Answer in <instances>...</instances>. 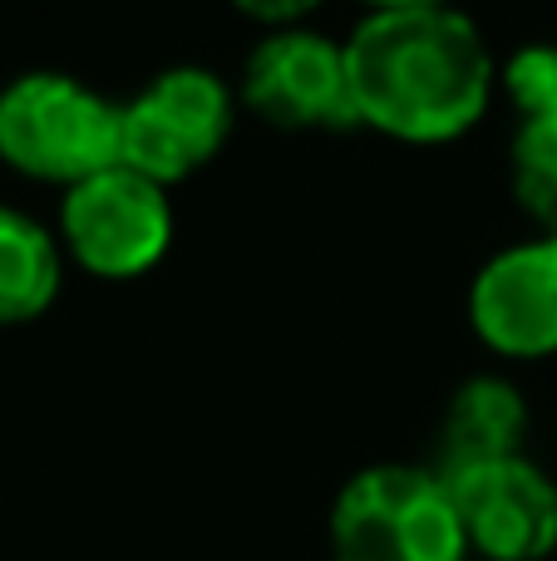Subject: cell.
Listing matches in <instances>:
<instances>
[{"instance_id": "8fae6325", "label": "cell", "mask_w": 557, "mask_h": 561, "mask_svg": "<svg viewBox=\"0 0 557 561\" xmlns=\"http://www.w3.org/2000/svg\"><path fill=\"white\" fill-rule=\"evenodd\" d=\"M513 197L538 222V232L557 237V114L548 118H519L513 134Z\"/></svg>"}, {"instance_id": "8992f818", "label": "cell", "mask_w": 557, "mask_h": 561, "mask_svg": "<svg viewBox=\"0 0 557 561\" xmlns=\"http://www.w3.org/2000/svg\"><path fill=\"white\" fill-rule=\"evenodd\" d=\"M242 108H252L272 128H336L361 124L351 94V69H345V39H326L316 30H266L252 45L237 84Z\"/></svg>"}, {"instance_id": "ba28073f", "label": "cell", "mask_w": 557, "mask_h": 561, "mask_svg": "<svg viewBox=\"0 0 557 561\" xmlns=\"http://www.w3.org/2000/svg\"><path fill=\"white\" fill-rule=\"evenodd\" d=\"M469 325L503 359L557 355V237L538 232L479 266L469 286Z\"/></svg>"}, {"instance_id": "4fadbf2b", "label": "cell", "mask_w": 557, "mask_h": 561, "mask_svg": "<svg viewBox=\"0 0 557 561\" xmlns=\"http://www.w3.org/2000/svg\"><path fill=\"white\" fill-rule=\"evenodd\" d=\"M232 5L242 10L247 20L266 25V30H296L321 0H232Z\"/></svg>"}, {"instance_id": "30bf717a", "label": "cell", "mask_w": 557, "mask_h": 561, "mask_svg": "<svg viewBox=\"0 0 557 561\" xmlns=\"http://www.w3.org/2000/svg\"><path fill=\"white\" fill-rule=\"evenodd\" d=\"M65 247L30 213L0 207V325H30L59 296Z\"/></svg>"}, {"instance_id": "7c38bea8", "label": "cell", "mask_w": 557, "mask_h": 561, "mask_svg": "<svg viewBox=\"0 0 557 561\" xmlns=\"http://www.w3.org/2000/svg\"><path fill=\"white\" fill-rule=\"evenodd\" d=\"M499 89L513 99L519 118L557 114V45H523L509 65H499Z\"/></svg>"}, {"instance_id": "52a82bcc", "label": "cell", "mask_w": 557, "mask_h": 561, "mask_svg": "<svg viewBox=\"0 0 557 561\" xmlns=\"http://www.w3.org/2000/svg\"><path fill=\"white\" fill-rule=\"evenodd\" d=\"M440 478L454 493L474 557L548 561L557 552V483L528 454Z\"/></svg>"}, {"instance_id": "6da1fadb", "label": "cell", "mask_w": 557, "mask_h": 561, "mask_svg": "<svg viewBox=\"0 0 557 561\" xmlns=\"http://www.w3.org/2000/svg\"><path fill=\"white\" fill-rule=\"evenodd\" d=\"M355 118L400 144H454L484 118L499 59L459 5L371 10L345 35Z\"/></svg>"}, {"instance_id": "3957f363", "label": "cell", "mask_w": 557, "mask_h": 561, "mask_svg": "<svg viewBox=\"0 0 557 561\" xmlns=\"http://www.w3.org/2000/svg\"><path fill=\"white\" fill-rule=\"evenodd\" d=\"M118 124L124 104L94 84L59 69H30L0 89V163L69 193L84 178L118 168Z\"/></svg>"}, {"instance_id": "277c9868", "label": "cell", "mask_w": 557, "mask_h": 561, "mask_svg": "<svg viewBox=\"0 0 557 561\" xmlns=\"http://www.w3.org/2000/svg\"><path fill=\"white\" fill-rule=\"evenodd\" d=\"M237 124V94L223 75L203 65H173L124 99L118 163L173 187L207 168L227 148Z\"/></svg>"}, {"instance_id": "5bb4252c", "label": "cell", "mask_w": 557, "mask_h": 561, "mask_svg": "<svg viewBox=\"0 0 557 561\" xmlns=\"http://www.w3.org/2000/svg\"><path fill=\"white\" fill-rule=\"evenodd\" d=\"M371 10H410V5H459V0H361Z\"/></svg>"}, {"instance_id": "7a4b0ae2", "label": "cell", "mask_w": 557, "mask_h": 561, "mask_svg": "<svg viewBox=\"0 0 557 561\" xmlns=\"http://www.w3.org/2000/svg\"><path fill=\"white\" fill-rule=\"evenodd\" d=\"M331 561H469L454 493L430 463H371L331 503Z\"/></svg>"}, {"instance_id": "5b68a950", "label": "cell", "mask_w": 557, "mask_h": 561, "mask_svg": "<svg viewBox=\"0 0 557 561\" xmlns=\"http://www.w3.org/2000/svg\"><path fill=\"white\" fill-rule=\"evenodd\" d=\"M59 247L99 280L148 276L173 247L168 187L124 163L84 178L59 203Z\"/></svg>"}, {"instance_id": "9c48e42d", "label": "cell", "mask_w": 557, "mask_h": 561, "mask_svg": "<svg viewBox=\"0 0 557 561\" xmlns=\"http://www.w3.org/2000/svg\"><path fill=\"white\" fill-rule=\"evenodd\" d=\"M528 444V399L503 375H474L444 404L434 438V473H464L479 463L519 458Z\"/></svg>"}]
</instances>
